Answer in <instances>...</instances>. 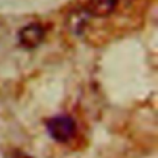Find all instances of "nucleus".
Here are the masks:
<instances>
[{"label": "nucleus", "instance_id": "f257e3e1", "mask_svg": "<svg viewBox=\"0 0 158 158\" xmlns=\"http://www.w3.org/2000/svg\"><path fill=\"white\" fill-rule=\"evenodd\" d=\"M47 132L51 138L59 143H67L77 133V123L68 115H56L47 120Z\"/></svg>", "mask_w": 158, "mask_h": 158}, {"label": "nucleus", "instance_id": "f03ea898", "mask_svg": "<svg viewBox=\"0 0 158 158\" xmlns=\"http://www.w3.org/2000/svg\"><path fill=\"white\" fill-rule=\"evenodd\" d=\"M46 30L38 22H31L20 28L17 33L19 43L25 49H33L38 47L44 40Z\"/></svg>", "mask_w": 158, "mask_h": 158}, {"label": "nucleus", "instance_id": "7ed1b4c3", "mask_svg": "<svg viewBox=\"0 0 158 158\" xmlns=\"http://www.w3.org/2000/svg\"><path fill=\"white\" fill-rule=\"evenodd\" d=\"M117 5V0H85L83 7L89 16L104 19L110 16L116 10Z\"/></svg>", "mask_w": 158, "mask_h": 158}, {"label": "nucleus", "instance_id": "20e7f679", "mask_svg": "<svg viewBox=\"0 0 158 158\" xmlns=\"http://www.w3.org/2000/svg\"><path fill=\"white\" fill-rule=\"evenodd\" d=\"M6 158H31V157H28V154L23 153L22 151H11L10 154L6 156Z\"/></svg>", "mask_w": 158, "mask_h": 158}, {"label": "nucleus", "instance_id": "39448f33", "mask_svg": "<svg viewBox=\"0 0 158 158\" xmlns=\"http://www.w3.org/2000/svg\"><path fill=\"white\" fill-rule=\"evenodd\" d=\"M132 1H133V0H117V2H118V4H120V2H122V4L125 5V6L130 5V4L132 2Z\"/></svg>", "mask_w": 158, "mask_h": 158}]
</instances>
